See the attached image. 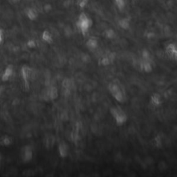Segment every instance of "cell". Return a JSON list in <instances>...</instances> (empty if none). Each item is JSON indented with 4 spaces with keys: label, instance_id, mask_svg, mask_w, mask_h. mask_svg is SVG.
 Masks as SVG:
<instances>
[{
    "label": "cell",
    "instance_id": "cell-20",
    "mask_svg": "<svg viewBox=\"0 0 177 177\" xmlns=\"http://www.w3.org/2000/svg\"><path fill=\"white\" fill-rule=\"evenodd\" d=\"M63 87H64L65 89H68V88H69L70 86H71V81H70V80L65 79L63 81Z\"/></svg>",
    "mask_w": 177,
    "mask_h": 177
},
{
    "label": "cell",
    "instance_id": "cell-2",
    "mask_svg": "<svg viewBox=\"0 0 177 177\" xmlns=\"http://www.w3.org/2000/svg\"><path fill=\"white\" fill-rule=\"evenodd\" d=\"M110 111L118 125H123L126 122L127 116L120 107H113Z\"/></svg>",
    "mask_w": 177,
    "mask_h": 177
},
{
    "label": "cell",
    "instance_id": "cell-17",
    "mask_svg": "<svg viewBox=\"0 0 177 177\" xmlns=\"http://www.w3.org/2000/svg\"><path fill=\"white\" fill-rule=\"evenodd\" d=\"M114 1L119 10L122 11L125 7V0H114Z\"/></svg>",
    "mask_w": 177,
    "mask_h": 177
},
{
    "label": "cell",
    "instance_id": "cell-3",
    "mask_svg": "<svg viewBox=\"0 0 177 177\" xmlns=\"http://www.w3.org/2000/svg\"><path fill=\"white\" fill-rule=\"evenodd\" d=\"M108 88L110 93L113 95V97L118 102H123L124 100V94L122 89L117 83H110L108 86Z\"/></svg>",
    "mask_w": 177,
    "mask_h": 177
},
{
    "label": "cell",
    "instance_id": "cell-14",
    "mask_svg": "<svg viewBox=\"0 0 177 177\" xmlns=\"http://www.w3.org/2000/svg\"><path fill=\"white\" fill-rule=\"evenodd\" d=\"M118 24L122 29H128L129 27H130V20L127 18H123L121 19L119 21Z\"/></svg>",
    "mask_w": 177,
    "mask_h": 177
},
{
    "label": "cell",
    "instance_id": "cell-15",
    "mask_svg": "<svg viewBox=\"0 0 177 177\" xmlns=\"http://www.w3.org/2000/svg\"><path fill=\"white\" fill-rule=\"evenodd\" d=\"M42 39H44L45 42H47L48 43H51L53 41L52 39V36L51 35V33H49L48 31H45L43 32L42 33Z\"/></svg>",
    "mask_w": 177,
    "mask_h": 177
},
{
    "label": "cell",
    "instance_id": "cell-1",
    "mask_svg": "<svg viewBox=\"0 0 177 177\" xmlns=\"http://www.w3.org/2000/svg\"><path fill=\"white\" fill-rule=\"evenodd\" d=\"M77 26L82 35H85L92 26V20L85 13H81L78 19Z\"/></svg>",
    "mask_w": 177,
    "mask_h": 177
},
{
    "label": "cell",
    "instance_id": "cell-23",
    "mask_svg": "<svg viewBox=\"0 0 177 177\" xmlns=\"http://www.w3.org/2000/svg\"><path fill=\"white\" fill-rule=\"evenodd\" d=\"M2 40H3V31L2 30L0 29V44H1Z\"/></svg>",
    "mask_w": 177,
    "mask_h": 177
},
{
    "label": "cell",
    "instance_id": "cell-5",
    "mask_svg": "<svg viewBox=\"0 0 177 177\" xmlns=\"http://www.w3.org/2000/svg\"><path fill=\"white\" fill-rule=\"evenodd\" d=\"M22 159L24 163L31 161L33 159V147L31 145H26L22 148Z\"/></svg>",
    "mask_w": 177,
    "mask_h": 177
},
{
    "label": "cell",
    "instance_id": "cell-25",
    "mask_svg": "<svg viewBox=\"0 0 177 177\" xmlns=\"http://www.w3.org/2000/svg\"><path fill=\"white\" fill-rule=\"evenodd\" d=\"M1 155L0 154V165H1Z\"/></svg>",
    "mask_w": 177,
    "mask_h": 177
},
{
    "label": "cell",
    "instance_id": "cell-10",
    "mask_svg": "<svg viewBox=\"0 0 177 177\" xmlns=\"http://www.w3.org/2000/svg\"><path fill=\"white\" fill-rule=\"evenodd\" d=\"M47 95L51 100H55L58 96V91L55 87H50L47 91Z\"/></svg>",
    "mask_w": 177,
    "mask_h": 177
},
{
    "label": "cell",
    "instance_id": "cell-8",
    "mask_svg": "<svg viewBox=\"0 0 177 177\" xmlns=\"http://www.w3.org/2000/svg\"><path fill=\"white\" fill-rule=\"evenodd\" d=\"M13 72V66L12 65H9L3 73L2 76H1V80L3 81H7L12 76Z\"/></svg>",
    "mask_w": 177,
    "mask_h": 177
},
{
    "label": "cell",
    "instance_id": "cell-7",
    "mask_svg": "<svg viewBox=\"0 0 177 177\" xmlns=\"http://www.w3.org/2000/svg\"><path fill=\"white\" fill-rule=\"evenodd\" d=\"M141 68L142 70L145 72H150L152 70L151 64V60H147V59L142 58L141 62Z\"/></svg>",
    "mask_w": 177,
    "mask_h": 177
},
{
    "label": "cell",
    "instance_id": "cell-24",
    "mask_svg": "<svg viewBox=\"0 0 177 177\" xmlns=\"http://www.w3.org/2000/svg\"><path fill=\"white\" fill-rule=\"evenodd\" d=\"M13 1L14 3H17V2H19V1H20V0H12Z\"/></svg>",
    "mask_w": 177,
    "mask_h": 177
},
{
    "label": "cell",
    "instance_id": "cell-21",
    "mask_svg": "<svg viewBox=\"0 0 177 177\" xmlns=\"http://www.w3.org/2000/svg\"><path fill=\"white\" fill-rule=\"evenodd\" d=\"M27 45H28V47H29L30 48H33L36 47V43L33 39H30V40H28V42H27Z\"/></svg>",
    "mask_w": 177,
    "mask_h": 177
},
{
    "label": "cell",
    "instance_id": "cell-6",
    "mask_svg": "<svg viewBox=\"0 0 177 177\" xmlns=\"http://www.w3.org/2000/svg\"><path fill=\"white\" fill-rule=\"evenodd\" d=\"M166 53L170 58L177 61V46L174 44H170L166 47Z\"/></svg>",
    "mask_w": 177,
    "mask_h": 177
},
{
    "label": "cell",
    "instance_id": "cell-12",
    "mask_svg": "<svg viewBox=\"0 0 177 177\" xmlns=\"http://www.w3.org/2000/svg\"><path fill=\"white\" fill-rule=\"evenodd\" d=\"M54 143H55V138L51 135L48 136L45 140L46 147L48 148V149H51L53 147Z\"/></svg>",
    "mask_w": 177,
    "mask_h": 177
},
{
    "label": "cell",
    "instance_id": "cell-19",
    "mask_svg": "<svg viewBox=\"0 0 177 177\" xmlns=\"http://www.w3.org/2000/svg\"><path fill=\"white\" fill-rule=\"evenodd\" d=\"M101 64L104 66H106V65L109 64L111 62V59H110L109 57H104L103 59L101 60Z\"/></svg>",
    "mask_w": 177,
    "mask_h": 177
},
{
    "label": "cell",
    "instance_id": "cell-13",
    "mask_svg": "<svg viewBox=\"0 0 177 177\" xmlns=\"http://www.w3.org/2000/svg\"><path fill=\"white\" fill-rule=\"evenodd\" d=\"M87 46L89 49L93 50L98 47V41L95 38H90L87 42Z\"/></svg>",
    "mask_w": 177,
    "mask_h": 177
},
{
    "label": "cell",
    "instance_id": "cell-18",
    "mask_svg": "<svg viewBox=\"0 0 177 177\" xmlns=\"http://www.w3.org/2000/svg\"><path fill=\"white\" fill-rule=\"evenodd\" d=\"M151 103L155 106H159L161 103V98L158 94H154L152 97H151Z\"/></svg>",
    "mask_w": 177,
    "mask_h": 177
},
{
    "label": "cell",
    "instance_id": "cell-22",
    "mask_svg": "<svg viewBox=\"0 0 177 177\" xmlns=\"http://www.w3.org/2000/svg\"><path fill=\"white\" fill-rule=\"evenodd\" d=\"M106 35H107V38H111L113 36H114V33L112 31H111V30H109V31H107V33H106Z\"/></svg>",
    "mask_w": 177,
    "mask_h": 177
},
{
    "label": "cell",
    "instance_id": "cell-9",
    "mask_svg": "<svg viewBox=\"0 0 177 177\" xmlns=\"http://www.w3.org/2000/svg\"><path fill=\"white\" fill-rule=\"evenodd\" d=\"M58 150H59V153H60V155L61 157L65 158L67 156L68 152V148L67 145H66L65 143L63 142V143H61L60 145H59Z\"/></svg>",
    "mask_w": 177,
    "mask_h": 177
},
{
    "label": "cell",
    "instance_id": "cell-16",
    "mask_svg": "<svg viewBox=\"0 0 177 177\" xmlns=\"http://www.w3.org/2000/svg\"><path fill=\"white\" fill-rule=\"evenodd\" d=\"M0 143L2 145L9 146L12 143V139H11V138H10V137L8 136H5L1 138Z\"/></svg>",
    "mask_w": 177,
    "mask_h": 177
},
{
    "label": "cell",
    "instance_id": "cell-4",
    "mask_svg": "<svg viewBox=\"0 0 177 177\" xmlns=\"http://www.w3.org/2000/svg\"><path fill=\"white\" fill-rule=\"evenodd\" d=\"M32 71L28 66H23L22 68L21 73H22V78L24 81V87L25 90L28 91L29 89L30 84H29V79L31 77L32 75Z\"/></svg>",
    "mask_w": 177,
    "mask_h": 177
},
{
    "label": "cell",
    "instance_id": "cell-11",
    "mask_svg": "<svg viewBox=\"0 0 177 177\" xmlns=\"http://www.w3.org/2000/svg\"><path fill=\"white\" fill-rule=\"evenodd\" d=\"M26 14L28 18L31 20H35L38 17V14L36 9H27L26 11Z\"/></svg>",
    "mask_w": 177,
    "mask_h": 177
}]
</instances>
